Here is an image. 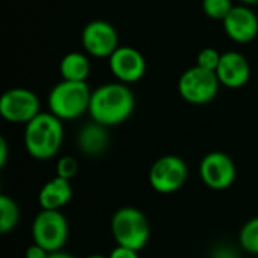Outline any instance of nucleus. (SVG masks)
I'll return each mask as SVG.
<instances>
[{
  "mask_svg": "<svg viewBox=\"0 0 258 258\" xmlns=\"http://www.w3.org/2000/svg\"><path fill=\"white\" fill-rule=\"evenodd\" d=\"M135 106L136 98L130 86L122 82H110L92 91L88 113L92 121L104 127H115L133 115Z\"/></svg>",
  "mask_w": 258,
  "mask_h": 258,
  "instance_id": "1",
  "label": "nucleus"
},
{
  "mask_svg": "<svg viewBox=\"0 0 258 258\" xmlns=\"http://www.w3.org/2000/svg\"><path fill=\"white\" fill-rule=\"evenodd\" d=\"M63 121L51 112L38 113L24 125V148L35 160H50L60 151L63 142Z\"/></svg>",
  "mask_w": 258,
  "mask_h": 258,
  "instance_id": "2",
  "label": "nucleus"
},
{
  "mask_svg": "<svg viewBox=\"0 0 258 258\" xmlns=\"http://www.w3.org/2000/svg\"><path fill=\"white\" fill-rule=\"evenodd\" d=\"M91 94L86 82L60 80L48 92V109L60 121H73L89 110Z\"/></svg>",
  "mask_w": 258,
  "mask_h": 258,
  "instance_id": "3",
  "label": "nucleus"
},
{
  "mask_svg": "<svg viewBox=\"0 0 258 258\" xmlns=\"http://www.w3.org/2000/svg\"><path fill=\"white\" fill-rule=\"evenodd\" d=\"M112 236L119 246L142 251L150 240V224L144 212L136 207H121L110 221Z\"/></svg>",
  "mask_w": 258,
  "mask_h": 258,
  "instance_id": "4",
  "label": "nucleus"
},
{
  "mask_svg": "<svg viewBox=\"0 0 258 258\" xmlns=\"http://www.w3.org/2000/svg\"><path fill=\"white\" fill-rule=\"evenodd\" d=\"M32 240L42 246L50 254L62 251L68 240L70 227L68 221L60 210H42L33 218L32 222Z\"/></svg>",
  "mask_w": 258,
  "mask_h": 258,
  "instance_id": "5",
  "label": "nucleus"
},
{
  "mask_svg": "<svg viewBox=\"0 0 258 258\" xmlns=\"http://www.w3.org/2000/svg\"><path fill=\"white\" fill-rule=\"evenodd\" d=\"M219 79L216 71L201 68L198 65L187 68L178 79V94L190 104H207L219 92Z\"/></svg>",
  "mask_w": 258,
  "mask_h": 258,
  "instance_id": "6",
  "label": "nucleus"
},
{
  "mask_svg": "<svg viewBox=\"0 0 258 258\" xmlns=\"http://www.w3.org/2000/svg\"><path fill=\"white\" fill-rule=\"evenodd\" d=\"M189 175L186 162L174 154L159 157L150 168L148 181L154 192L169 195L178 192Z\"/></svg>",
  "mask_w": 258,
  "mask_h": 258,
  "instance_id": "7",
  "label": "nucleus"
},
{
  "mask_svg": "<svg viewBox=\"0 0 258 258\" xmlns=\"http://www.w3.org/2000/svg\"><path fill=\"white\" fill-rule=\"evenodd\" d=\"M41 113L39 97L27 88H11L0 97V115L11 124L30 122Z\"/></svg>",
  "mask_w": 258,
  "mask_h": 258,
  "instance_id": "8",
  "label": "nucleus"
},
{
  "mask_svg": "<svg viewBox=\"0 0 258 258\" xmlns=\"http://www.w3.org/2000/svg\"><path fill=\"white\" fill-rule=\"evenodd\" d=\"M198 174L209 189L227 190L233 186L237 169L228 154L222 151H212L201 159Z\"/></svg>",
  "mask_w": 258,
  "mask_h": 258,
  "instance_id": "9",
  "label": "nucleus"
},
{
  "mask_svg": "<svg viewBox=\"0 0 258 258\" xmlns=\"http://www.w3.org/2000/svg\"><path fill=\"white\" fill-rule=\"evenodd\" d=\"M82 45L85 51L94 57H110V54L119 47L118 32L109 21L92 20L85 24L82 30Z\"/></svg>",
  "mask_w": 258,
  "mask_h": 258,
  "instance_id": "10",
  "label": "nucleus"
},
{
  "mask_svg": "<svg viewBox=\"0 0 258 258\" xmlns=\"http://www.w3.org/2000/svg\"><path fill=\"white\" fill-rule=\"evenodd\" d=\"M109 68L118 82L132 85L145 76L147 60L138 48L119 45L109 57Z\"/></svg>",
  "mask_w": 258,
  "mask_h": 258,
  "instance_id": "11",
  "label": "nucleus"
},
{
  "mask_svg": "<svg viewBox=\"0 0 258 258\" xmlns=\"http://www.w3.org/2000/svg\"><path fill=\"white\" fill-rule=\"evenodd\" d=\"M227 36L239 44H248L258 35L257 14L246 5L233 6L228 15L222 20Z\"/></svg>",
  "mask_w": 258,
  "mask_h": 258,
  "instance_id": "12",
  "label": "nucleus"
},
{
  "mask_svg": "<svg viewBox=\"0 0 258 258\" xmlns=\"http://www.w3.org/2000/svg\"><path fill=\"white\" fill-rule=\"evenodd\" d=\"M219 83L230 89L243 88L251 77V67L248 59L239 51H225L216 68Z\"/></svg>",
  "mask_w": 258,
  "mask_h": 258,
  "instance_id": "13",
  "label": "nucleus"
},
{
  "mask_svg": "<svg viewBox=\"0 0 258 258\" xmlns=\"http://www.w3.org/2000/svg\"><path fill=\"white\" fill-rule=\"evenodd\" d=\"M73 200L71 181L54 177L48 180L38 194V204L42 210H60Z\"/></svg>",
  "mask_w": 258,
  "mask_h": 258,
  "instance_id": "14",
  "label": "nucleus"
},
{
  "mask_svg": "<svg viewBox=\"0 0 258 258\" xmlns=\"http://www.w3.org/2000/svg\"><path fill=\"white\" fill-rule=\"evenodd\" d=\"M110 142V136L107 133V127L92 121L83 125L77 135V148L82 154L89 157L101 156Z\"/></svg>",
  "mask_w": 258,
  "mask_h": 258,
  "instance_id": "15",
  "label": "nucleus"
},
{
  "mask_svg": "<svg viewBox=\"0 0 258 258\" xmlns=\"http://www.w3.org/2000/svg\"><path fill=\"white\" fill-rule=\"evenodd\" d=\"M59 73L62 76V80L86 82L91 74L89 57L82 51H70L60 59Z\"/></svg>",
  "mask_w": 258,
  "mask_h": 258,
  "instance_id": "16",
  "label": "nucleus"
},
{
  "mask_svg": "<svg viewBox=\"0 0 258 258\" xmlns=\"http://www.w3.org/2000/svg\"><path fill=\"white\" fill-rule=\"evenodd\" d=\"M18 221H20V209L17 203L11 197L2 194L0 195V233L8 234L17 227Z\"/></svg>",
  "mask_w": 258,
  "mask_h": 258,
  "instance_id": "17",
  "label": "nucleus"
},
{
  "mask_svg": "<svg viewBox=\"0 0 258 258\" xmlns=\"http://www.w3.org/2000/svg\"><path fill=\"white\" fill-rule=\"evenodd\" d=\"M240 248L252 255H258V216L243 224L239 233Z\"/></svg>",
  "mask_w": 258,
  "mask_h": 258,
  "instance_id": "18",
  "label": "nucleus"
},
{
  "mask_svg": "<svg viewBox=\"0 0 258 258\" xmlns=\"http://www.w3.org/2000/svg\"><path fill=\"white\" fill-rule=\"evenodd\" d=\"M233 2L231 0H203L201 2V8L203 12L212 18V20H224L228 12L233 9Z\"/></svg>",
  "mask_w": 258,
  "mask_h": 258,
  "instance_id": "19",
  "label": "nucleus"
},
{
  "mask_svg": "<svg viewBox=\"0 0 258 258\" xmlns=\"http://www.w3.org/2000/svg\"><path fill=\"white\" fill-rule=\"evenodd\" d=\"M79 172V163L73 156H62L56 162V175L65 180H73Z\"/></svg>",
  "mask_w": 258,
  "mask_h": 258,
  "instance_id": "20",
  "label": "nucleus"
},
{
  "mask_svg": "<svg viewBox=\"0 0 258 258\" xmlns=\"http://www.w3.org/2000/svg\"><path fill=\"white\" fill-rule=\"evenodd\" d=\"M221 56H222V53H219L216 48H213V47H206V48H203V50L198 53L197 65L201 67V68L210 70V71H216L219 62H221Z\"/></svg>",
  "mask_w": 258,
  "mask_h": 258,
  "instance_id": "21",
  "label": "nucleus"
},
{
  "mask_svg": "<svg viewBox=\"0 0 258 258\" xmlns=\"http://www.w3.org/2000/svg\"><path fill=\"white\" fill-rule=\"evenodd\" d=\"M210 258H242L239 251L231 246V245H225L221 243L218 246H215L210 252Z\"/></svg>",
  "mask_w": 258,
  "mask_h": 258,
  "instance_id": "22",
  "label": "nucleus"
},
{
  "mask_svg": "<svg viewBox=\"0 0 258 258\" xmlns=\"http://www.w3.org/2000/svg\"><path fill=\"white\" fill-rule=\"evenodd\" d=\"M107 258H139V251H135L132 248H125V246H119L116 245Z\"/></svg>",
  "mask_w": 258,
  "mask_h": 258,
  "instance_id": "23",
  "label": "nucleus"
},
{
  "mask_svg": "<svg viewBox=\"0 0 258 258\" xmlns=\"http://www.w3.org/2000/svg\"><path fill=\"white\" fill-rule=\"evenodd\" d=\"M24 257L26 258H48L50 257V252L47 249H44L42 246L36 245V243H32L30 246H27L26 252H24Z\"/></svg>",
  "mask_w": 258,
  "mask_h": 258,
  "instance_id": "24",
  "label": "nucleus"
},
{
  "mask_svg": "<svg viewBox=\"0 0 258 258\" xmlns=\"http://www.w3.org/2000/svg\"><path fill=\"white\" fill-rule=\"evenodd\" d=\"M8 160V144L5 138H0V168L6 165Z\"/></svg>",
  "mask_w": 258,
  "mask_h": 258,
  "instance_id": "25",
  "label": "nucleus"
},
{
  "mask_svg": "<svg viewBox=\"0 0 258 258\" xmlns=\"http://www.w3.org/2000/svg\"><path fill=\"white\" fill-rule=\"evenodd\" d=\"M48 258H74V257H73V255H70V254H67V252H63V251H57V252H51Z\"/></svg>",
  "mask_w": 258,
  "mask_h": 258,
  "instance_id": "26",
  "label": "nucleus"
},
{
  "mask_svg": "<svg viewBox=\"0 0 258 258\" xmlns=\"http://www.w3.org/2000/svg\"><path fill=\"white\" fill-rule=\"evenodd\" d=\"M240 5H246V6H252V5H258V0H239Z\"/></svg>",
  "mask_w": 258,
  "mask_h": 258,
  "instance_id": "27",
  "label": "nucleus"
},
{
  "mask_svg": "<svg viewBox=\"0 0 258 258\" xmlns=\"http://www.w3.org/2000/svg\"><path fill=\"white\" fill-rule=\"evenodd\" d=\"M86 258H107L106 255H100V254H94V255H89V257Z\"/></svg>",
  "mask_w": 258,
  "mask_h": 258,
  "instance_id": "28",
  "label": "nucleus"
}]
</instances>
